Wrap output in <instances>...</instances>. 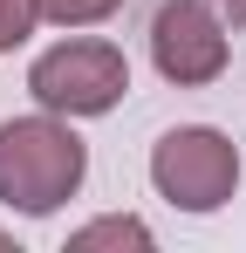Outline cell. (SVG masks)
Instances as JSON below:
<instances>
[{"mask_svg":"<svg viewBox=\"0 0 246 253\" xmlns=\"http://www.w3.org/2000/svg\"><path fill=\"white\" fill-rule=\"evenodd\" d=\"M82 178H89V144L55 110L0 124V206L28 212V219H48V212H62L82 192Z\"/></svg>","mask_w":246,"mask_h":253,"instance_id":"1","label":"cell"},{"mask_svg":"<svg viewBox=\"0 0 246 253\" xmlns=\"http://www.w3.org/2000/svg\"><path fill=\"white\" fill-rule=\"evenodd\" d=\"M28 96L55 117H110L123 96H130V62L117 42H55L28 62Z\"/></svg>","mask_w":246,"mask_h":253,"instance_id":"2","label":"cell"},{"mask_svg":"<svg viewBox=\"0 0 246 253\" xmlns=\"http://www.w3.org/2000/svg\"><path fill=\"white\" fill-rule=\"evenodd\" d=\"M151 185L178 212H219L240 192V144L212 124H178L151 144Z\"/></svg>","mask_w":246,"mask_h":253,"instance_id":"3","label":"cell"},{"mask_svg":"<svg viewBox=\"0 0 246 253\" xmlns=\"http://www.w3.org/2000/svg\"><path fill=\"white\" fill-rule=\"evenodd\" d=\"M151 62H158L164 83L178 89H205L226 76L233 48H226V21L205 7V0H164L151 14Z\"/></svg>","mask_w":246,"mask_h":253,"instance_id":"4","label":"cell"},{"mask_svg":"<svg viewBox=\"0 0 246 253\" xmlns=\"http://www.w3.org/2000/svg\"><path fill=\"white\" fill-rule=\"evenodd\" d=\"M96 247H151V226L130 212H110V219H89L82 233H69V253H96Z\"/></svg>","mask_w":246,"mask_h":253,"instance_id":"5","label":"cell"},{"mask_svg":"<svg viewBox=\"0 0 246 253\" xmlns=\"http://www.w3.org/2000/svg\"><path fill=\"white\" fill-rule=\"evenodd\" d=\"M41 21H55V28H96V21H110L123 0H35Z\"/></svg>","mask_w":246,"mask_h":253,"instance_id":"6","label":"cell"},{"mask_svg":"<svg viewBox=\"0 0 246 253\" xmlns=\"http://www.w3.org/2000/svg\"><path fill=\"white\" fill-rule=\"evenodd\" d=\"M35 21H41V7L35 0H0V55H14V48L35 35Z\"/></svg>","mask_w":246,"mask_h":253,"instance_id":"7","label":"cell"},{"mask_svg":"<svg viewBox=\"0 0 246 253\" xmlns=\"http://www.w3.org/2000/svg\"><path fill=\"white\" fill-rule=\"evenodd\" d=\"M226 14H233V28H246V0H226Z\"/></svg>","mask_w":246,"mask_h":253,"instance_id":"8","label":"cell"},{"mask_svg":"<svg viewBox=\"0 0 246 253\" xmlns=\"http://www.w3.org/2000/svg\"><path fill=\"white\" fill-rule=\"evenodd\" d=\"M0 253H21V247H14V233H7V226H0Z\"/></svg>","mask_w":246,"mask_h":253,"instance_id":"9","label":"cell"}]
</instances>
